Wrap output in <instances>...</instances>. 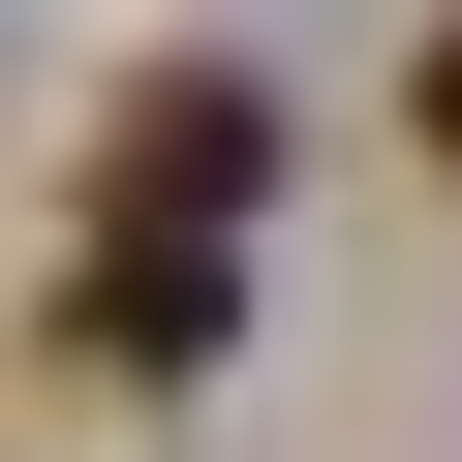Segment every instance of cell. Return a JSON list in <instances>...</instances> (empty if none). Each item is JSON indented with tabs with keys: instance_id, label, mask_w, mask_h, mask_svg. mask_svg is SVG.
Listing matches in <instances>:
<instances>
[{
	"instance_id": "obj_1",
	"label": "cell",
	"mask_w": 462,
	"mask_h": 462,
	"mask_svg": "<svg viewBox=\"0 0 462 462\" xmlns=\"http://www.w3.org/2000/svg\"><path fill=\"white\" fill-rule=\"evenodd\" d=\"M247 154H278V93H247V62H154V93H124V216H185V247L247 216Z\"/></svg>"
},
{
	"instance_id": "obj_2",
	"label": "cell",
	"mask_w": 462,
	"mask_h": 462,
	"mask_svg": "<svg viewBox=\"0 0 462 462\" xmlns=\"http://www.w3.org/2000/svg\"><path fill=\"white\" fill-rule=\"evenodd\" d=\"M93 370H216V247H185V216L93 247Z\"/></svg>"
},
{
	"instance_id": "obj_3",
	"label": "cell",
	"mask_w": 462,
	"mask_h": 462,
	"mask_svg": "<svg viewBox=\"0 0 462 462\" xmlns=\"http://www.w3.org/2000/svg\"><path fill=\"white\" fill-rule=\"evenodd\" d=\"M401 124H431V185H462V32H431V93H401Z\"/></svg>"
}]
</instances>
